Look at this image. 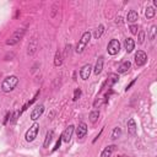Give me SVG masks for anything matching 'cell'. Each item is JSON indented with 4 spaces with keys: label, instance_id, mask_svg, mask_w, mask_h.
Instances as JSON below:
<instances>
[{
    "label": "cell",
    "instance_id": "cell-1",
    "mask_svg": "<svg viewBox=\"0 0 157 157\" xmlns=\"http://www.w3.org/2000/svg\"><path fill=\"white\" fill-rule=\"evenodd\" d=\"M17 84H19V77L17 76H15V75L8 76L2 84V90L4 92H11L17 86Z\"/></svg>",
    "mask_w": 157,
    "mask_h": 157
},
{
    "label": "cell",
    "instance_id": "cell-2",
    "mask_svg": "<svg viewBox=\"0 0 157 157\" xmlns=\"http://www.w3.org/2000/svg\"><path fill=\"white\" fill-rule=\"evenodd\" d=\"M25 33H26V30H25V28H19V30L15 31V32L13 33V36L6 41V44H8V46H15V44H17V43L24 38Z\"/></svg>",
    "mask_w": 157,
    "mask_h": 157
},
{
    "label": "cell",
    "instance_id": "cell-3",
    "mask_svg": "<svg viewBox=\"0 0 157 157\" xmlns=\"http://www.w3.org/2000/svg\"><path fill=\"white\" fill-rule=\"evenodd\" d=\"M38 131H39V124L38 123H35L27 131H26V135H25V139L27 142H32L36 140L37 135H38Z\"/></svg>",
    "mask_w": 157,
    "mask_h": 157
},
{
    "label": "cell",
    "instance_id": "cell-4",
    "mask_svg": "<svg viewBox=\"0 0 157 157\" xmlns=\"http://www.w3.org/2000/svg\"><path fill=\"white\" fill-rule=\"evenodd\" d=\"M90 39H91V32H85V33L82 35L81 39L78 41V43H77L76 52H77V53H82V52H84V49L86 48V46L89 44Z\"/></svg>",
    "mask_w": 157,
    "mask_h": 157
},
{
    "label": "cell",
    "instance_id": "cell-5",
    "mask_svg": "<svg viewBox=\"0 0 157 157\" xmlns=\"http://www.w3.org/2000/svg\"><path fill=\"white\" fill-rule=\"evenodd\" d=\"M107 50L111 55H115L119 53L120 50V43L118 39H111V42L108 43V47H107Z\"/></svg>",
    "mask_w": 157,
    "mask_h": 157
},
{
    "label": "cell",
    "instance_id": "cell-6",
    "mask_svg": "<svg viewBox=\"0 0 157 157\" xmlns=\"http://www.w3.org/2000/svg\"><path fill=\"white\" fill-rule=\"evenodd\" d=\"M146 61H147L146 53L142 52V50H137L136 54H135V64H136V66H142V65L146 64Z\"/></svg>",
    "mask_w": 157,
    "mask_h": 157
},
{
    "label": "cell",
    "instance_id": "cell-7",
    "mask_svg": "<svg viewBox=\"0 0 157 157\" xmlns=\"http://www.w3.org/2000/svg\"><path fill=\"white\" fill-rule=\"evenodd\" d=\"M43 112H44V106H43V104H39V106L35 107L33 111L31 112V119H32L33 122H36V120L43 114Z\"/></svg>",
    "mask_w": 157,
    "mask_h": 157
},
{
    "label": "cell",
    "instance_id": "cell-8",
    "mask_svg": "<svg viewBox=\"0 0 157 157\" xmlns=\"http://www.w3.org/2000/svg\"><path fill=\"white\" fill-rule=\"evenodd\" d=\"M74 130H75V126H74V125H69V126L64 130V133L61 134V140H63L64 142H69V141L71 140V136H72Z\"/></svg>",
    "mask_w": 157,
    "mask_h": 157
},
{
    "label": "cell",
    "instance_id": "cell-9",
    "mask_svg": "<svg viewBox=\"0 0 157 157\" xmlns=\"http://www.w3.org/2000/svg\"><path fill=\"white\" fill-rule=\"evenodd\" d=\"M86 134H87V125L85 123H80V124H78V126L76 128V135H77V137L78 139H82V137L86 136Z\"/></svg>",
    "mask_w": 157,
    "mask_h": 157
},
{
    "label": "cell",
    "instance_id": "cell-10",
    "mask_svg": "<svg viewBox=\"0 0 157 157\" xmlns=\"http://www.w3.org/2000/svg\"><path fill=\"white\" fill-rule=\"evenodd\" d=\"M91 70H92V66H91L90 64H86V65H84V66L81 68V70H80V76H81L82 80H87V78L90 77Z\"/></svg>",
    "mask_w": 157,
    "mask_h": 157
},
{
    "label": "cell",
    "instance_id": "cell-11",
    "mask_svg": "<svg viewBox=\"0 0 157 157\" xmlns=\"http://www.w3.org/2000/svg\"><path fill=\"white\" fill-rule=\"evenodd\" d=\"M136 123H135V120L131 118V119H129L128 120V133L131 135V136H134V135H136Z\"/></svg>",
    "mask_w": 157,
    "mask_h": 157
},
{
    "label": "cell",
    "instance_id": "cell-12",
    "mask_svg": "<svg viewBox=\"0 0 157 157\" xmlns=\"http://www.w3.org/2000/svg\"><path fill=\"white\" fill-rule=\"evenodd\" d=\"M139 20V14L135 11V10H130L129 13H128V15H126V21L128 22H135V21H137Z\"/></svg>",
    "mask_w": 157,
    "mask_h": 157
},
{
    "label": "cell",
    "instance_id": "cell-13",
    "mask_svg": "<svg viewBox=\"0 0 157 157\" xmlns=\"http://www.w3.org/2000/svg\"><path fill=\"white\" fill-rule=\"evenodd\" d=\"M124 46H125L126 52L128 53H131L134 50V48H135V42H134L133 38H126L125 42H124Z\"/></svg>",
    "mask_w": 157,
    "mask_h": 157
},
{
    "label": "cell",
    "instance_id": "cell-14",
    "mask_svg": "<svg viewBox=\"0 0 157 157\" xmlns=\"http://www.w3.org/2000/svg\"><path fill=\"white\" fill-rule=\"evenodd\" d=\"M130 68H131V63H130L129 60H126V61H124V63H122V64L119 65L118 72H119V74H124V72H126Z\"/></svg>",
    "mask_w": 157,
    "mask_h": 157
},
{
    "label": "cell",
    "instance_id": "cell-15",
    "mask_svg": "<svg viewBox=\"0 0 157 157\" xmlns=\"http://www.w3.org/2000/svg\"><path fill=\"white\" fill-rule=\"evenodd\" d=\"M114 150H115V146H114V145H109V146H107V147L102 151L101 157H111V156H112V153L114 152Z\"/></svg>",
    "mask_w": 157,
    "mask_h": 157
},
{
    "label": "cell",
    "instance_id": "cell-16",
    "mask_svg": "<svg viewBox=\"0 0 157 157\" xmlns=\"http://www.w3.org/2000/svg\"><path fill=\"white\" fill-rule=\"evenodd\" d=\"M103 59H104L103 57H100L98 60H97V63H96V66H95V70H93L96 75H98V74L102 72V69H103V61H104Z\"/></svg>",
    "mask_w": 157,
    "mask_h": 157
},
{
    "label": "cell",
    "instance_id": "cell-17",
    "mask_svg": "<svg viewBox=\"0 0 157 157\" xmlns=\"http://www.w3.org/2000/svg\"><path fill=\"white\" fill-rule=\"evenodd\" d=\"M53 136H54V131H53V130L47 131V135H46V139H44V142H43V146H44V147H48V146H49V144H50L52 140H53Z\"/></svg>",
    "mask_w": 157,
    "mask_h": 157
},
{
    "label": "cell",
    "instance_id": "cell-18",
    "mask_svg": "<svg viewBox=\"0 0 157 157\" xmlns=\"http://www.w3.org/2000/svg\"><path fill=\"white\" fill-rule=\"evenodd\" d=\"M63 64V55L60 50H57L55 53V58H54V65L55 66H60Z\"/></svg>",
    "mask_w": 157,
    "mask_h": 157
},
{
    "label": "cell",
    "instance_id": "cell-19",
    "mask_svg": "<svg viewBox=\"0 0 157 157\" xmlns=\"http://www.w3.org/2000/svg\"><path fill=\"white\" fill-rule=\"evenodd\" d=\"M36 50H37V41L33 39V41L28 44V50H27V53H28V55H32L33 53H36Z\"/></svg>",
    "mask_w": 157,
    "mask_h": 157
},
{
    "label": "cell",
    "instance_id": "cell-20",
    "mask_svg": "<svg viewBox=\"0 0 157 157\" xmlns=\"http://www.w3.org/2000/svg\"><path fill=\"white\" fill-rule=\"evenodd\" d=\"M90 122L91 123H96L97 120H98V118H100V111H92L91 113H90Z\"/></svg>",
    "mask_w": 157,
    "mask_h": 157
},
{
    "label": "cell",
    "instance_id": "cell-21",
    "mask_svg": "<svg viewBox=\"0 0 157 157\" xmlns=\"http://www.w3.org/2000/svg\"><path fill=\"white\" fill-rule=\"evenodd\" d=\"M103 32H104V26H103V25H100V26H98V28L95 31L93 37H95L96 39H98V38H101V36L103 35Z\"/></svg>",
    "mask_w": 157,
    "mask_h": 157
},
{
    "label": "cell",
    "instance_id": "cell-22",
    "mask_svg": "<svg viewBox=\"0 0 157 157\" xmlns=\"http://www.w3.org/2000/svg\"><path fill=\"white\" fill-rule=\"evenodd\" d=\"M155 15H156V10H155L152 6H148V8L146 9V11H145V16H146L147 19H152Z\"/></svg>",
    "mask_w": 157,
    "mask_h": 157
},
{
    "label": "cell",
    "instance_id": "cell-23",
    "mask_svg": "<svg viewBox=\"0 0 157 157\" xmlns=\"http://www.w3.org/2000/svg\"><path fill=\"white\" fill-rule=\"evenodd\" d=\"M120 134H122V130H120V128H114V130H113V133H112V139L113 140H117L119 136H120Z\"/></svg>",
    "mask_w": 157,
    "mask_h": 157
},
{
    "label": "cell",
    "instance_id": "cell-24",
    "mask_svg": "<svg viewBox=\"0 0 157 157\" xmlns=\"http://www.w3.org/2000/svg\"><path fill=\"white\" fill-rule=\"evenodd\" d=\"M156 32H157V26H152L151 27V30H150V39L151 41H153L155 38H156Z\"/></svg>",
    "mask_w": 157,
    "mask_h": 157
},
{
    "label": "cell",
    "instance_id": "cell-25",
    "mask_svg": "<svg viewBox=\"0 0 157 157\" xmlns=\"http://www.w3.org/2000/svg\"><path fill=\"white\" fill-rule=\"evenodd\" d=\"M137 42H139V44H142L144 42H145V32L144 31H140L139 32V37H137Z\"/></svg>",
    "mask_w": 157,
    "mask_h": 157
},
{
    "label": "cell",
    "instance_id": "cell-26",
    "mask_svg": "<svg viewBox=\"0 0 157 157\" xmlns=\"http://www.w3.org/2000/svg\"><path fill=\"white\" fill-rule=\"evenodd\" d=\"M118 81V75L117 74H112L111 75V82H109V86H112L113 84H115Z\"/></svg>",
    "mask_w": 157,
    "mask_h": 157
},
{
    "label": "cell",
    "instance_id": "cell-27",
    "mask_svg": "<svg viewBox=\"0 0 157 157\" xmlns=\"http://www.w3.org/2000/svg\"><path fill=\"white\" fill-rule=\"evenodd\" d=\"M80 96H81V90H80V89H76L75 92H74V98H72V100H74V101H77Z\"/></svg>",
    "mask_w": 157,
    "mask_h": 157
},
{
    "label": "cell",
    "instance_id": "cell-28",
    "mask_svg": "<svg viewBox=\"0 0 157 157\" xmlns=\"http://www.w3.org/2000/svg\"><path fill=\"white\" fill-rule=\"evenodd\" d=\"M137 30H139V27H137L136 25H131V26H130V32H131L133 35H137Z\"/></svg>",
    "mask_w": 157,
    "mask_h": 157
},
{
    "label": "cell",
    "instance_id": "cell-29",
    "mask_svg": "<svg viewBox=\"0 0 157 157\" xmlns=\"http://www.w3.org/2000/svg\"><path fill=\"white\" fill-rule=\"evenodd\" d=\"M61 141H63V140H61V136H60V137H59V140L57 141V144H55V146L53 147V151H57V150H58V148L60 147V144H61Z\"/></svg>",
    "mask_w": 157,
    "mask_h": 157
},
{
    "label": "cell",
    "instance_id": "cell-30",
    "mask_svg": "<svg viewBox=\"0 0 157 157\" xmlns=\"http://www.w3.org/2000/svg\"><path fill=\"white\" fill-rule=\"evenodd\" d=\"M70 49H71V44H66V47H65V55L66 57L70 54Z\"/></svg>",
    "mask_w": 157,
    "mask_h": 157
},
{
    "label": "cell",
    "instance_id": "cell-31",
    "mask_svg": "<svg viewBox=\"0 0 157 157\" xmlns=\"http://www.w3.org/2000/svg\"><path fill=\"white\" fill-rule=\"evenodd\" d=\"M134 84H135V80H134V81H131V82H130V84H129V85H128V86H126V89H125V90H126V91H128V90H129V89H130V87H131V86H133V85H134Z\"/></svg>",
    "mask_w": 157,
    "mask_h": 157
},
{
    "label": "cell",
    "instance_id": "cell-32",
    "mask_svg": "<svg viewBox=\"0 0 157 157\" xmlns=\"http://www.w3.org/2000/svg\"><path fill=\"white\" fill-rule=\"evenodd\" d=\"M120 157H126V156H120Z\"/></svg>",
    "mask_w": 157,
    "mask_h": 157
}]
</instances>
